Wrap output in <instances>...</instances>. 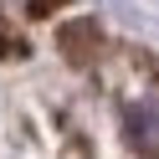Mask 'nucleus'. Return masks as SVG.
<instances>
[{
  "label": "nucleus",
  "instance_id": "f257e3e1",
  "mask_svg": "<svg viewBox=\"0 0 159 159\" xmlns=\"http://www.w3.org/2000/svg\"><path fill=\"white\" fill-rule=\"evenodd\" d=\"M98 46H103V31H98L93 21H67V26H62V52L72 57V62L98 57Z\"/></svg>",
  "mask_w": 159,
  "mask_h": 159
},
{
  "label": "nucleus",
  "instance_id": "f03ea898",
  "mask_svg": "<svg viewBox=\"0 0 159 159\" xmlns=\"http://www.w3.org/2000/svg\"><path fill=\"white\" fill-rule=\"evenodd\" d=\"M128 134H134V144L144 149V154H154V159H159V113H134Z\"/></svg>",
  "mask_w": 159,
  "mask_h": 159
}]
</instances>
